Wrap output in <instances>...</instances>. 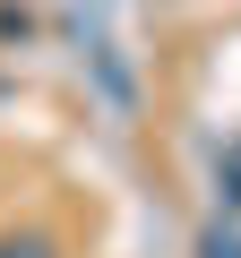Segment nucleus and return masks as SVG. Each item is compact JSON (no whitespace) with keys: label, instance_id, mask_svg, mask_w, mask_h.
Listing matches in <instances>:
<instances>
[{"label":"nucleus","instance_id":"nucleus-1","mask_svg":"<svg viewBox=\"0 0 241 258\" xmlns=\"http://www.w3.org/2000/svg\"><path fill=\"white\" fill-rule=\"evenodd\" d=\"M198 258H241V232H232V224H207V232H198Z\"/></svg>","mask_w":241,"mask_h":258},{"label":"nucleus","instance_id":"nucleus-2","mask_svg":"<svg viewBox=\"0 0 241 258\" xmlns=\"http://www.w3.org/2000/svg\"><path fill=\"white\" fill-rule=\"evenodd\" d=\"M215 172H224V207H241V138L224 147V164H215Z\"/></svg>","mask_w":241,"mask_h":258},{"label":"nucleus","instance_id":"nucleus-3","mask_svg":"<svg viewBox=\"0 0 241 258\" xmlns=\"http://www.w3.org/2000/svg\"><path fill=\"white\" fill-rule=\"evenodd\" d=\"M0 258H52L43 241H0Z\"/></svg>","mask_w":241,"mask_h":258}]
</instances>
